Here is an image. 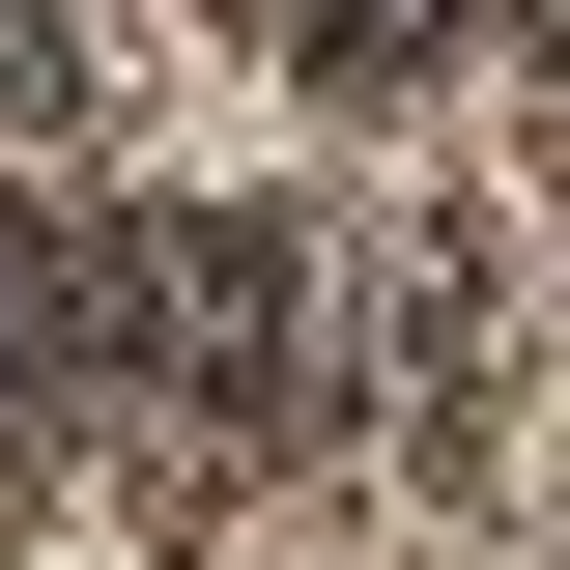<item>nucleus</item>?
<instances>
[{"label": "nucleus", "instance_id": "nucleus-3", "mask_svg": "<svg viewBox=\"0 0 570 570\" xmlns=\"http://www.w3.org/2000/svg\"><path fill=\"white\" fill-rule=\"evenodd\" d=\"M428 29H456V0H285V58H314V86H400Z\"/></svg>", "mask_w": 570, "mask_h": 570}, {"label": "nucleus", "instance_id": "nucleus-1", "mask_svg": "<svg viewBox=\"0 0 570 570\" xmlns=\"http://www.w3.org/2000/svg\"><path fill=\"white\" fill-rule=\"evenodd\" d=\"M314 371H343V257H314V200H171V228H142V400L285 428Z\"/></svg>", "mask_w": 570, "mask_h": 570}, {"label": "nucleus", "instance_id": "nucleus-2", "mask_svg": "<svg viewBox=\"0 0 570 570\" xmlns=\"http://www.w3.org/2000/svg\"><path fill=\"white\" fill-rule=\"evenodd\" d=\"M142 371V228H0V428Z\"/></svg>", "mask_w": 570, "mask_h": 570}]
</instances>
